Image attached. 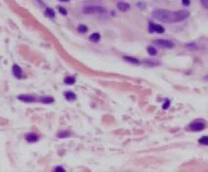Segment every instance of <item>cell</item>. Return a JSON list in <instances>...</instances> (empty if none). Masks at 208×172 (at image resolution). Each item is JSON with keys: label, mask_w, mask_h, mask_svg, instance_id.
I'll return each instance as SVG.
<instances>
[{"label": "cell", "mask_w": 208, "mask_h": 172, "mask_svg": "<svg viewBox=\"0 0 208 172\" xmlns=\"http://www.w3.org/2000/svg\"><path fill=\"white\" fill-rule=\"evenodd\" d=\"M183 4L188 6V5H190V0H183Z\"/></svg>", "instance_id": "obj_25"}, {"label": "cell", "mask_w": 208, "mask_h": 172, "mask_svg": "<svg viewBox=\"0 0 208 172\" xmlns=\"http://www.w3.org/2000/svg\"><path fill=\"white\" fill-rule=\"evenodd\" d=\"M70 136V132L68 130H65V131H60L58 133L59 138H68Z\"/></svg>", "instance_id": "obj_15"}, {"label": "cell", "mask_w": 208, "mask_h": 172, "mask_svg": "<svg viewBox=\"0 0 208 172\" xmlns=\"http://www.w3.org/2000/svg\"><path fill=\"white\" fill-rule=\"evenodd\" d=\"M169 105H170V101H169V100H166L165 104L163 105V108H164V109H167V107L169 106Z\"/></svg>", "instance_id": "obj_24"}, {"label": "cell", "mask_w": 208, "mask_h": 172, "mask_svg": "<svg viewBox=\"0 0 208 172\" xmlns=\"http://www.w3.org/2000/svg\"><path fill=\"white\" fill-rule=\"evenodd\" d=\"M40 101L42 102V103H53L54 102V98L53 97H50V96H44V97H41L40 98Z\"/></svg>", "instance_id": "obj_14"}, {"label": "cell", "mask_w": 208, "mask_h": 172, "mask_svg": "<svg viewBox=\"0 0 208 172\" xmlns=\"http://www.w3.org/2000/svg\"><path fill=\"white\" fill-rule=\"evenodd\" d=\"M60 1H65V2H66V1H68V0H60Z\"/></svg>", "instance_id": "obj_27"}, {"label": "cell", "mask_w": 208, "mask_h": 172, "mask_svg": "<svg viewBox=\"0 0 208 172\" xmlns=\"http://www.w3.org/2000/svg\"><path fill=\"white\" fill-rule=\"evenodd\" d=\"M198 142L202 145L208 146V136H202V137L198 140Z\"/></svg>", "instance_id": "obj_18"}, {"label": "cell", "mask_w": 208, "mask_h": 172, "mask_svg": "<svg viewBox=\"0 0 208 172\" xmlns=\"http://www.w3.org/2000/svg\"><path fill=\"white\" fill-rule=\"evenodd\" d=\"M200 2H201V4L203 5L206 9H208V0H200Z\"/></svg>", "instance_id": "obj_22"}, {"label": "cell", "mask_w": 208, "mask_h": 172, "mask_svg": "<svg viewBox=\"0 0 208 172\" xmlns=\"http://www.w3.org/2000/svg\"><path fill=\"white\" fill-rule=\"evenodd\" d=\"M55 171H57V172H64V171H65V169H64L63 167H61V166H58V167H56Z\"/></svg>", "instance_id": "obj_23"}, {"label": "cell", "mask_w": 208, "mask_h": 172, "mask_svg": "<svg viewBox=\"0 0 208 172\" xmlns=\"http://www.w3.org/2000/svg\"><path fill=\"white\" fill-rule=\"evenodd\" d=\"M89 39L91 40L92 42L97 43V42H99L100 39H101V35H100L99 33H93V34H91V35H90Z\"/></svg>", "instance_id": "obj_12"}, {"label": "cell", "mask_w": 208, "mask_h": 172, "mask_svg": "<svg viewBox=\"0 0 208 172\" xmlns=\"http://www.w3.org/2000/svg\"><path fill=\"white\" fill-rule=\"evenodd\" d=\"M148 53H150L151 56H155L157 53V51L155 47H148Z\"/></svg>", "instance_id": "obj_19"}, {"label": "cell", "mask_w": 208, "mask_h": 172, "mask_svg": "<svg viewBox=\"0 0 208 172\" xmlns=\"http://www.w3.org/2000/svg\"><path fill=\"white\" fill-rule=\"evenodd\" d=\"M144 62L148 66H158L159 64H160L158 62V60H146Z\"/></svg>", "instance_id": "obj_11"}, {"label": "cell", "mask_w": 208, "mask_h": 172, "mask_svg": "<svg viewBox=\"0 0 208 172\" xmlns=\"http://www.w3.org/2000/svg\"><path fill=\"white\" fill-rule=\"evenodd\" d=\"M87 30H88V28H87V26H85V25H83V24H80L78 26V31L79 32H81V33H85Z\"/></svg>", "instance_id": "obj_20"}, {"label": "cell", "mask_w": 208, "mask_h": 172, "mask_svg": "<svg viewBox=\"0 0 208 172\" xmlns=\"http://www.w3.org/2000/svg\"><path fill=\"white\" fill-rule=\"evenodd\" d=\"M13 74H14L15 77H17V78H22V77H23V70H22V68H21L19 65L15 64V65L13 66Z\"/></svg>", "instance_id": "obj_7"}, {"label": "cell", "mask_w": 208, "mask_h": 172, "mask_svg": "<svg viewBox=\"0 0 208 172\" xmlns=\"http://www.w3.org/2000/svg\"><path fill=\"white\" fill-rule=\"evenodd\" d=\"M153 19L159 20V22H166V24H175L187 20L190 17V12L187 10H180V11H169L164 9L155 10L153 13Z\"/></svg>", "instance_id": "obj_1"}, {"label": "cell", "mask_w": 208, "mask_h": 172, "mask_svg": "<svg viewBox=\"0 0 208 172\" xmlns=\"http://www.w3.org/2000/svg\"><path fill=\"white\" fill-rule=\"evenodd\" d=\"M117 8L121 12H126L130 9V5L126 2H118L117 3Z\"/></svg>", "instance_id": "obj_8"}, {"label": "cell", "mask_w": 208, "mask_h": 172, "mask_svg": "<svg viewBox=\"0 0 208 172\" xmlns=\"http://www.w3.org/2000/svg\"><path fill=\"white\" fill-rule=\"evenodd\" d=\"M124 60L128 61V62L133 63V64H140L139 60H137V58H132V56H124Z\"/></svg>", "instance_id": "obj_13"}, {"label": "cell", "mask_w": 208, "mask_h": 172, "mask_svg": "<svg viewBox=\"0 0 208 172\" xmlns=\"http://www.w3.org/2000/svg\"><path fill=\"white\" fill-rule=\"evenodd\" d=\"M25 139L29 143H35L38 141L39 137H38V135L35 134V133H29V134H27V136H25Z\"/></svg>", "instance_id": "obj_6"}, {"label": "cell", "mask_w": 208, "mask_h": 172, "mask_svg": "<svg viewBox=\"0 0 208 172\" xmlns=\"http://www.w3.org/2000/svg\"><path fill=\"white\" fill-rule=\"evenodd\" d=\"M65 83L66 85H73L74 83H75V78L74 77H66V78L65 79Z\"/></svg>", "instance_id": "obj_16"}, {"label": "cell", "mask_w": 208, "mask_h": 172, "mask_svg": "<svg viewBox=\"0 0 208 172\" xmlns=\"http://www.w3.org/2000/svg\"><path fill=\"white\" fill-rule=\"evenodd\" d=\"M190 128L192 130V131H200V130H203L205 128V124L202 122H194L190 125Z\"/></svg>", "instance_id": "obj_5"}, {"label": "cell", "mask_w": 208, "mask_h": 172, "mask_svg": "<svg viewBox=\"0 0 208 172\" xmlns=\"http://www.w3.org/2000/svg\"><path fill=\"white\" fill-rule=\"evenodd\" d=\"M138 6H140V8H141V9H144V8H145V4H144V3H138Z\"/></svg>", "instance_id": "obj_26"}, {"label": "cell", "mask_w": 208, "mask_h": 172, "mask_svg": "<svg viewBox=\"0 0 208 172\" xmlns=\"http://www.w3.org/2000/svg\"><path fill=\"white\" fill-rule=\"evenodd\" d=\"M148 31L151 33L156 32V33H160L161 34V33H164V27L159 24H153V22H150V24H148Z\"/></svg>", "instance_id": "obj_4"}, {"label": "cell", "mask_w": 208, "mask_h": 172, "mask_svg": "<svg viewBox=\"0 0 208 172\" xmlns=\"http://www.w3.org/2000/svg\"><path fill=\"white\" fill-rule=\"evenodd\" d=\"M45 15L49 18H54V16H55V12H54V10H52L51 8H47L45 10Z\"/></svg>", "instance_id": "obj_17"}, {"label": "cell", "mask_w": 208, "mask_h": 172, "mask_svg": "<svg viewBox=\"0 0 208 172\" xmlns=\"http://www.w3.org/2000/svg\"><path fill=\"white\" fill-rule=\"evenodd\" d=\"M20 100H22V101L24 102H34L35 101V97L32 96V95H27V94H23V95H20L18 97Z\"/></svg>", "instance_id": "obj_9"}, {"label": "cell", "mask_w": 208, "mask_h": 172, "mask_svg": "<svg viewBox=\"0 0 208 172\" xmlns=\"http://www.w3.org/2000/svg\"><path fill=\"white\" fill-rule=\"evenodd\" d=\"M153 44L159 48L163 49H172L174 47V43L166 39H156L153 41Z\"/></svg>", "instance_id": "obj_3"}, {"label": "cell", "mask_w": 208, "mask_h": 172, "mask_svg": "<svg viewBox=\"0 0 208 172\" xmlns=\"http://www.w3.org/2000/svg\"><path fill=\"white\" fill-rule=\"evenodd\" d=\"M82 11H83L84 14H87V15L104 14V13H106V9L103 6H100V5H88V6L84 7Z\"/></svg>", "instance_id": "obj_2"}, {"label": "cell", "mask_w": 208, "mask_h": 172, "mask_svg": "<svg viewBox=\"0 0 208 172\" xmlns=\"http://www.w3.org/2000/svg\"><path fill=\"white\" fill-rule=\"evenodd\" d=\"M65 97L69 101H71V100H75L76 99V95L75 93L73 91H66L65 92Z\"/></svg>", "instance_id": "obj_10"}, {"label": "cell", "mask_w": 208, "mask_h": 172, "mask_svg": "<svg viewBox=\"0 0 208 172\" xmlns=\"http://www.w3.org/2000/svg\"><path fill=\"white\" fill-rule=\"evenodd\" d=\"M59 11H60V13L62 15H66V14H68L65 8H63V7H60V8H59Z\"/></svg>", "instance_id": "obj_21"}]
</instances>
